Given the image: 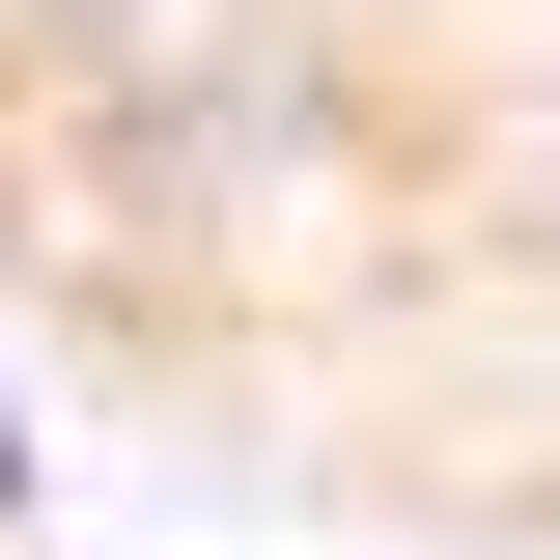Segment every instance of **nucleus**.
Here are the masks:
<instances>
[{"label":"nucleus","mask_w":560,"mask_h":560,"mask_svg":"<svg viewBox=\"0 0 560 560\" xmlns=\"http://www.w3.org/2000/svg\"><path fill=\"white\" fill-rule=\"evenodd\" d=\"M28 477H57V448H28V393H0V504H28Z\"/></svg>","instance_id":"1"},{"label":"nucleus","mask_w":560,"mask_h":560,"mask_svg":"<svg viewBox=\"0 0 560 560\" xmlns=\"http://www.w3.org/2000/svg\"><path fill=\"white\" fill-rule=\"evenodd\" d=\"M0 28H140V0H0Z\"/></svg>","instance_id":"2"}]
</instances>
